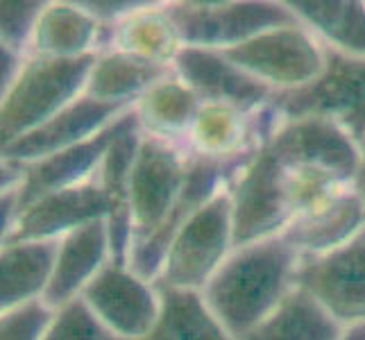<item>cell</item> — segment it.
<instances>
[{
	"label": "cell",
	"mask_w": 365,
	"mask_h": 340,
	"mask_svg": "<svg viewBox=\"0 0 365 340\" xmlns=\"http://www.w3.org/2000/svg\"><path fill=\"white\" fill-rule=\"evenodd\" d=\"M80 3L96 21L103 23L105 28H114L123 19H128L134 11L143 9L150 0H123V3H111V0H80Z\"/></svg>",
	"instance_id": "cell-28"
},
{
	"label": "cell",
	"mask_w": 365,
	"mask_h": 340,
	"mask_svg": "<svg viewBox=\"0 0 365 340\" xmlns=\"http://www.w3.org/2000/svg\"><path fill=\"white\" fill-rule=\"evenodd\" d=\"M173 71L202 103L230 105L250 116L268 109L274 96L266 84L232 64L220 50L184 46Z\"/></svg>",
	"instance_id": "cell-12"
},
{
	"label": "cell",
	"mask_w": 365,
	"mask_h": 340,
	"mask_svg": "<svg viewBox=\"0 0 365 340\" xmlns=\"http://www.w3.org/2000/svg\"><path fill=\"white\" fill-rule=\"evenodd\" d=\"M96 57L25 59L21 73L3 91L0 103V148L34 132L43 123L55 118L86 91Z\"/></svg>",
	"instance_id": "cell-3"
},
{
	"label": "cell",
	"mask_w": 365,
	"mask_h": 340,
	"mask_svg": "<svg viewBox=\"0 0 365 340\" xmlns=\"http://www.w3.org/2000/svg\"><path fill=\"white\" fill-rule=\"evenodd\" d=\"M188 48L230 50L266 30L297 23L286 3L274 0H180L166 3Z\"/></svg>",
	"instance_id": "cell-6"
},
{
	"label": "cell",
	"mask_w": 365,
	"mask_h": 340,
	"mask_svg": "<svg viewBox=\"0 0 365 340\" xmlns=\"http://www.w3.org/2000/svg\"><path fill=\"white\" fill-rule=\"evenodd\" d=\"M341 340H365V324L354 326V329H347Z\"/></svg>",
	"instance_id": "cell-30"
},
{
	"label": "cell",
	"mask_w": 365,
	"mask_h": 340,
	"mask_svg": "<svg viewBox=\"0 0 365 340\" xmlns=\"http://www.w3.org/2000/svg\"><path fill=\"white\" fill-rule=\"evenodd\" d=\"M324 71L311 84L274 93L277 120L320 118L334 123L356 143L365 138V59L324 48Z\"/></svg>",
	"instance_id": "cell-5"
},
{
	"label": "cell",
	"mask_w": 365,
	"mask_h": 340,
	"mask_svg": "<svg viewBox=\"0 0 365 340\" xmlns=\"http://www.w3.org/2000/svg\"><path fill=\"white\" fill-rule=\"evenodd\" d=\"M359 153H361V159H359V172H356V180H354V191L359 193L361 202L365 207V138L359 143Z\"/></svg>",
	"instance_id": "cell-29"
},
{
	"label": "cell",
	"mask_w": 365,
	"mask_h": 340,
	"mask_svg": "<svg viewBox=\"0 0 365 340\" xmlns=\"http://www.w3.org/2000/svg\"><path fill=\"white\" fill-rule=\"evenodd\" d=\"M141 125L134 109L125 116L123 128L114 143L109 145L103 159V166L98 170V182L109 200V238H111V261L128 266V252L132 238V216H130V180L132 166L141 145Z\"/></svg>",
	"instance_id": "cell-14"
},
{
	"label": "cell",
	"mask_w": 365,
	"mask_h": 340,
	"mask_svg": "<svg viewBox=\"0 0 365 340\" xmlns=\"http://www.w3.org/2000/svg\"><path fill=\"white\" fill-rule=\"evenodd\" d=\"M184 48L180 32L166 9V3H148L143 9L109 28V48L132 57L170 66Z\"/></svg>",
	"instance_id": "cell-21"
},
{
	"label": "cell",
	"mask_w": 365,
	"mask_h": 340,
	"mask_svg": "<svg viewBox=\"0 0 365 340\" xmlns=\"http://www.w3.org/2000/svg\"><path fill=\"white\" fill-rule=\"evenodd\" d=\"M53 313L43 299L0 311V340H43Z\"/></svg>",
	"instance_id": "cell-27"
},
{
	"label": "cell",
	"mask_w": 365,
	"mask_h": 340,
	"mask_svg": "<svg viewBox=\"0 0 365 340\" xmlns=\"http://www.w3.org/2000/svg\"><path fill=\"white\" fill-rule=\"evenodd\" d=\"M359 143L320 118L277 120L230 184L236 245L279 236L307 211L354 188Z\"/></svg>",
	"instance_id": "cell-1"
},
{
	"label": "cell",
	"mask_w": 365,
	"mask_h": 340,
	"mask_svg": "<svg viewBox=\"0 0 365 340\" xmlns=\"http://www.w3.org/2000/svg\"><path fill=\"white\" fill-rule=\"evenodd\" d=\"M345 331L307 291L295 286L243 340H341Z\"/></svg>",
	"instance_id": "cell-24"
},
{
	"label": "cell",
	"mask_w": 365,
	"mask_h": 340,
	"mask_svg": "<svg viewBox=\"0 0 365 340\" xmlns=\"http://www.w3.org/2000/svg\"><path fill=\"white\" fill-rule=\"evenodd\" d=\"M130 109L134 107L100 103V100L84 93L66 109H61L55 118L43 123L41 128L3 145L0 155H3V161L7 163L28 166V163H34L55 153H61V150L89 141L98 132H103L111 123L125 116Z\"/></svg>",
	"instance_id": "cell-13"
},
{
	"label": "cell",
	"mask_w": 365,
	"mask_h": 340,
	"mask_svg": "<svg viewBox=\"0 0 365 340\" xmlns=\"http://www.w3.org/2000/svg\"><path fill=\"white\" fill-rule=\"evenodd\" d=\"M109 261L111 238L107 220H96L64 236L57 245L55 272L43 302L50 309H59L66 302L78 299Z\"/></svg>",
	"instance_id": "cell-16"
},
{
	"label": "cell",
	"mask_w": 365,
	"mask_h": 340,
	"mask_svg": "<svg viewBox=\"0 0 365 340\" xmlns=\"http://www.w3.org/2000/svg\"><path fill=\"white\" fill-rule=\"evenodd\" d=\"M173 73L170 66L153 64L120 50H105L96 57L84 93L100 103L134 107L155 84Z\"/></svg>",
	"instance_id": "cell-19"
},
{
	"label": "cell",
	"mask_w": 365,
	"mask_h": 340,
	"mask_svg": "<svg viewBox=\"0 0 365 340\" xmlns=\"http://www.w3.org/2000/svg\"><path fill=\"white\" fill-rule=\"evenodd\" d=\"M157 288L161 297L159 318L153 329L138 340H236L209 311L202 293L161 284Z\"/></svg>",
	"instance_id": "cell-23"
},
{
	"label": "cell",
	"mask_w": 365,
	"mask_h": 340,
	"mask_svg": "<svg viewBox=\"0 0 365 340\" xmlns=\"http://www.w3.org/2000/svg\"><path fill=\"white\" fill-rule=\"evenodd\" d=\"M188 159L184 145L143 134L130 180V252L150 241L170 216L186 184Z\"/></svg>",
	"instance_id": "cell-8"
},
{
	"label": "cell",
	"mask_w": 365,
	"mask_h": 340,
	"mask_svg": "<svg viewBox=\"0 0 365 340\" xmlns=\"http://www.w3.org/2000/svg\"><path fill=\"white\" fill-rule=\"evenodd\" d=\"M297 263L299 254L282 236L236 245L202 297L225 329L243 340L295 288Z\"/></svg>",
	"instance_id": "cell-2"
},
{
	"label": "cell",
	"mask_w": 365,
	"mask_h": 340,
	"mask_svg": "<svg viewBox=\"0 0 365 340\" xmlns=\"http://www.w3.org/2000/svg\"><path fill=\"white\" fill-rule=\"evenodd\" d=\"M286 5L324 48L365 59V3L361 0H288Z\"/></svg>",
	"instance_id": "cell-20"
},
{
	"label": "cell",
	"mask_w": 365,
	"mask_h": 340,
	"mask_svg": "<svg viewBox=\"0 0 365 340\" xmlns=\"http://www.w3.org/2000/svg\"><path fill=\"white\" fill-rule=\"evenodd\" d=\"M109 218V200L98 177L48 193L23 207L3 232L5 241H61L96 220Z\"/></svg>",
	"instance_id": "cell-11"
},
{
	"label": "cell",
	"mask_w": 365,
	"mask_h": 340,
	"mask_svg": "<svg viewBox=\"0 0 365 340\" xmlns=\"http://www.w3.org/2000/svg\"><path fill=\"white\" fill-rule=\"evenodd\" d=\"M43 340H123L100 322L82 297L55 309Z\"/></svg>",
	"instance_id": "cell-25"
},
{
	"label": "cell",
	"mask_w": 365,
	"mask_h": 340,
	"mask_svg": "<svg viewBox=\"0 0 365 340\" xmlns=\"http://www.w3.org/2000/svg\"><path fill=\"white\" fill-rule=\"evenodd\" d=\"M59 241H5L0 249V311L43 299Z\"/></svg>",
	"instance_id": "cell-18"
},
{
	"label": "cell",
	"mask_w": 365,
	"mask_h": 340,
	"mask_svg": "<svg viewBox=\"0 0 365 340\" xmlns=\"http://www.w3.org/2000/svg\"><path fill=\"white\" fill-rule=\"evenodd\" d=\"M80 297L93 316L123 340L143 338L161 311L157 284L116 261H109Z\"/></svg>",
	"instance_id": "cell-10"
},
{
	"label": "cell",
	"mask_w": 365,
	"mask_h": 340,
	"mask_svg": "<svg viewBox=\"0 0 365 340\" xmlns=\"http://www.w3.org/2000/svg\"><path fill=\"white\" fill-rule=\"evenodd\" d=\"M222 55L272 93L311 84L327 61L324 46L299 21L261 32L241 46L222 50Z\"/></svg>",
	"instance_id": "cell-7"
},
{
	"label": "cell",
	"mask_w": 365,
	"mask_h": 340,
	"mask_svg": "<svg viewBox=\"0 0 365 340\" xmlns=\"http://www.w3.org/2000/svg\"><path fill=\"white\" fill-rule=\"evenodd\" d=\"M236 247L230 184L188 218L163 254L157 284L202 293Z\"/></svg>",
	"instance_id": "cell-4"
},
{
	"label": "cell",
	"mask_w": 365,
	"mask_h": 340,
	"mask_svg": "<svg viewBox=\"0 0 365 340\" xmlns=\"http://www.w3.org/2000/svg\"><path fill=\"white\" fill-rule=\"evenodd\" d=\"M109 48V28L96 21L80 0L46 3L36 23L30 55L55 59H80Z\"/></svg>",
	"instance_id": "cell-15"
},
{
	"label": "cell",
	"mask_w": 365,
	"mask_h": 340,
	"mask_svg": "<svg viewBox=\"0 0 365 340\" xmlns=\"http://www.w3.org/2000/svg\"><path fill=\"white\" fill-rule=\"evenodd\" d=\"M365 230V207L354 188L307 211L279 234L299 257H320L347 245Z\"/></svg>",
	"instance_id": "cell-17"
},
{
	"label": "cell",
	"mask_w": 365,
	"mask_h": 340,
	"mask_svg": "<svg viewBox=\"0 0 365 340\" xmlns=\"http://www.w3.org/2000/svg\"><path fill=\"white\" fill-rule=\"evenodd\" d=\"M200 107H202V100L173 73L170 78L155 84L138 100L134 113L145 136L186 148V138Z\"/></svg>",
	"instance_id": "cell-22"
},
{
	"label": "cell",
	"mask_w": 365,
	"mask_h": 340,
	"mask_svg": "<svg viewBox=\"0 0 365 340\" xmlns=\"http://www.w3.org/2000/svg\"><path fill=\"white\" fill-rule=\"evenodd\" d=\"M0 48L30 57L32 34L46 3L39 0H5L0 5Z\"/></svg>",
	"instance_id": "cell-26"
},
{
	"label": "cell",
	"mask_w": 365,
	"mask_h": 340,
	"mask_svg": "<svg viewBox=\"0 0 365 340\" xmlns=\"http://www.w3.org/2000/svg\"><path fill=\"white\" fill-rule=\"evenodd\" d=\"M295 286L307 291L329 316L354 329L365 324V230L338 249L299 257Z\"/></svg>",
	"instance_id": "cell-9"
}]
</instances>
